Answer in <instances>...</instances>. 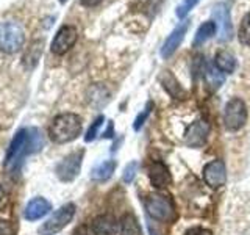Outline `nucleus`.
I'll return each instance as SVG.
<instances>
[{"label": "nucleus", "mask_w": 250, "mask_h": 235, "mask_svg": "<svg viewBox=\"0 0 250 235\" xmlns=\"http://www.w3.org/2000/svg\"><path fill=\"white\" fill-rule=\"evenodd\" d=\"M75 235H83V234H82V232H77Z\"/></svg>", "instance_id": "72a5a7b5"}, {"label": "nucleus", "mask_w": 250, "mask_h": 235, "mask_svg": "<svg viewBox=\"0 0 250 235\" xmlns=\"http://www.w3.org/2000/svg\"><path fill=\"white\" fill-rule=\"evenodd\" d=\"M136 172H138V162L128 163L127 166H125V169H124L122 180L125 184H131L133 179H135V176H136Z\"/></svg>", "instance_id": "cd10ccee"}, {"label": "nucleus", "mask_w": 250, "mask_h": 235, "mask_svg": "<svg viewBox=\"0 0 250 235\" xmlns=\"http://www.w3.org/2000/svg\"><path fill=\"white\" fill-rule=\"evenodd\" d=\"M216 31H217V25H216V22H214V21H207V22H203L202 25L197 28V31H195L192 46H194V47H200V46H203L207 41H209V39L216 35Z\"/></svg>", "instance_id": "f3484780"}, {"label": "nucleus", "mask_w": 250, "mask_h": 235, "mask_svg": "<svg viewBox=\"0 0 250 235\" xmlns=\"http://www.w3.org/2000/svg\"><path fill=\"white\" fill-rule=\"evenodd\" d=\"M116 169V162L114 160H105L99 163L96 168L91 172V179L94 182H105L109 177L113 176V172Z\"/></svg>", "instance_id": "6ab92c4d"}, {"label": "nucleus", "mask_w": 250, "mask_h": 235, "mask_svg": "<svg viewBox=\"0 0 250 235\" xmlns=\"http://www.w3.org/2000/svg\"><path fill=\"white\" fill-rule=\"evenodd\" d=\"M27 154H30V129H21L14 135L10 147L6 151L5 157V168L11 171H18L22 164V159Z\"/></svg>", "instance_id": "f03ea898"}, {"label": "nucleus", "mask_w": 250, "mask_h": 235, "mask_svg": "<svg viewBox=\"0 0 250 235\" xmlns=\"http://www.w3.org/2000/svg\"><path fill=\"white\" fill-rule=\"evenodd\" d=\"M160 83L170 97H174V99H185L186 97V91L183 90V86L180 85L177 77L172 74L170 70L166 69L160 74Z\"/></svg>", "instance_id": "2eb2a0df"}, {"label": "nucleus", "mask_w": 250, "mask_h": 235, "mask_svg": "<svg viewBox=\"0 0 250 235\" xmlns=\"http://www.w3.org/2000/svg\"><path fill=\"white\" fill-rule=\"evenodd\" d=\"M121 235H143L141 226L133 213H125L121 219Z\"/></svg>", "instance_id": "412c9836"}, {"label": "nucleus", "mask_w": 250, "mask_h": 235, "mask_svg": "<svg viewBox=\"0 0 250 235\" xmlns=\"http://www.w3.org/2000/svg\"><path fill=\"white\" fill-rule=\"evenodd\" d=\"M74 215H75L74 204H66V206L60 207L41 227H39V231H38L39 235H55L61 229H64V227L72 221Z\"/></svg>", "instance_id": "423d86ee"}, {"label": "nucleus", "mask_w": 250, "mask_h": 235, "mask_svg": "<svg viewBox=\"0 0 250 235\" xmlns=\"http://www.w3.org/2000/svg\"><path fill=\"white\" fill-rule=\"evenodd\" d=\"M209 135V124L203 119H197L188 127L185 133V143L189 147H202Z\"/></svg>", "instance_id": "9b49d317"}, {"label": "nucleus", "mask_w": 250, "mask_h": 235, "mask_svg": "<svg viewBox=\"0 0 250 235\" xmlns=\"http://www.w3.org/2000/svg\"><path fill=\"white\" fill-rule=\"evenodd\" d=\"M77 39H78V30L74 25H62L53 38V41L50 44V50L55 55H60L61 57V55L67 53L72 49Z\"/></svg>", "instance_id": "6e6552de"}, {"label": "nucleus", "mask_w": 250, "mask_h": 235, "mask_svg": "<svg viewBox=\"0 0 250 235\" xmlns=\"http://www.w3.org/2000/svg\"><path fill=\"white\" fill-rule=\"evenodd\" d=\"M82 160H83V151H75L66 155L58 164H57V176L62 182H72V180L80 174L82 169Z\"/></svg>", "instance_id": "0eeeda50"}, {"label": "nucleus", "mask_w": 250, "mask_h": 235, "mask_svg": "<svg viewBox=\"0 0 250 235\" xmlns=\"http://www.w3.org/2000/svg\"><path fill=\"white\" fill-rule=\"evenodd\" d=\"M42 52V41H35V43H31L30 47L27 49L25 55H23V65H27L28 66V63L31 61V68H33L38 60H39V55H41Z\"/></svg>", "instance_id": "5701e85b"}, {"label": "nucleus", "mask_w": 250, "mask_h": 235, "mask_svg": "<svg viewBox=\"0 0 250 235\" xmlns=\"http://www.w3.org/2000/svg\"><path fill=\"white\" fill-rule=\"evenodd\" d=\"M247 105L241 97H231L224 107V125L229 132H238L247 122Z\"/></svg>", "instance_id": "39448f33"}, {"label": "nucleus", "mask_w": 250, "mask_h": 235, "mask_svg": "<svg viewBox=\"0 0 250 235\" xmlns=\"http://www.w3.org/2000/svg\"><path fill=\"white\" fill-rule=\"evenodd\" d=\"M202 75L205 77L207 85L211 90H219V86L224 83V75L221 70L216 68V65H205Z\"/></svg>", "instance_id": "aec40b11"}, {"label": "nucleus", "mask_w": 250, "mask_h": 235, "mask_svg": "<svg viewBox=\"0 0 250 235\" xmlns=\"http://www.w3.org/2000/svg\"><path fill=\"white\" fill-rule=\"evenodd\" d=\"M3 196H5V193H3V188H2V185H0V202L3 201Z\"/></svg>", "instance_id": "2f4dec72"}, {"label": "nucleus", "mask_w": 250, "mask_h": 235, "mask_svg": "<svg viewBox=\"0 0 250 235\" xmlns=\"http://www.w3.org/2000/svg\"><path fill=\"white\" fill-rule=\"evenodd\" d=\"M213 21L216 22L217 30H219V41H230L233 35V25H231V18H230V10L225 3H216L213 8Z\"/></svg>", "instance_id": "1a4fd4ad"}, {"label": "nucleus", "mask_w": 250, "mask_h": 235, "mask_svg": "<svg viewBox=\"0 0 250 235\" xmlns=\"http://www.w3.org/2000/svg\"><path fill=\"white\" fill-rule=\"evenodd\" d=\"M89 100L94 107H104L106 102L109 100V93L105 86L102 85H94L89 90Z\"/></svg>", "instance_id": "4be33fe9"}, {"label": "nucleus", "mask_w": 250, "mask_h": 235, "mask_svg": "<svg viewBox=\"0 0 250 235\" xmlns=\"http://www.w3.org/2000/svg\"><path fill=\"white\" fill-rule=\"evenodd\" d=\"M104 121H105V118L102 116V115L97 116L96 119H94V122L91 124V127L88 129V132H86V135H84V141H86V143H89V141L96 140V137H97V133H99L100 127L104 125Z\"/></svg>", "instance_id": "a878e982"}, {"label": "nucleus", "mask_w": 250, "mask_h": 235, "mask_svg": "<svg viewBox=\"0 0 250 235\" xmlns=\"http://www.w3.org/2000/svg\"><path fill=\"white\" fill-rule=\"evenodd\" d=\"M146 210L153 219H156V221L170 223L177 218L174 202H172L167 196L160 194V193L150 194L146 199Z\"/></svg>", "instance_id": "20e7f679"}, {"label": "nucleus", "mask_w": 250, "mask_h": 235, "mask_svg": "<svg viewBox=\"0 0 250 235\" xmlns=\"http://www.w3.org/2000/svg\"><path fill=\"white\" fill-rule=\"evenodd\" d=\"M25 43V30L16 21L0 22V50L5 53L19 52Z\"/></svg>", "instance_id": "7ed1b4c3"}, {"label": "nucleus", "mask_w": 250, "mask_h": 235, "mask_svg": "<svg viewBox=\"0 0 250 235\" xmlns=\"http://www.w3.org/2000/svg\"><path fill=\"white\" fill-rule=\"evenodd\" d=\"M102 2H104V0H80V3L86 8H94V6L100 5Z\"/></svg>", "instance_id": "7c9ffc66"}, {"label": "nucleus", "mask_w": 250, "mask_h": 235, "mask_svg": "<svg viewBox=\"0 0 250 235\" xmlns=\"http://www.w3.org/2000/svg\"><path fill=\"white\" fill-rule=\"evenodd\" d=\"M152 108H153V104H152V102H148V104L146 105V108L143 110V112H141V113L136 116L135 124H133V129H135V130H139L141 127H143V124L146 122V119L148 118V115H150Z\"/></svg>", "instance_id": "bb28decb"}, {"label": "nucleus", "mask_w": 250, "mask_h": 235, "mask_svg": "<svg viewBox=\"0 0 250 235\" xmlns=\"http://www.w3.org/2000/svg\"><path fill=\"white\" fill-rule=\"evenodd\" d=\"M50 209H52V206L47 199L35 198L27 204L25 210H23V216H25V219H28V221H36V219L42 218L49 213Z\"/></svg>", "instance_id": "dca6fc26"}, {"label": "nucleus", "mask_w": 250, "mask_h": 235, "mask_svg": "<svg viewBox=\"0 0 250 235\" xmlns=\"http://www.w3.org/2000/svg\"><path fill=\"white\" fill-rule=\"evenodd\" d=\"M148 177H150V182L155 188H166L170 182V172L167 166L163 162H153L148 168Z\"/></svg>", "instance_id": "4468645a"}, {"label": "nucleus", "mask_w": 250, "mask_h": 235, "mask_svg": "<svg viewBox=\"0 0 250 235\" xmlns=\"http://www.w3.org/2000/svg\"><path fill=\"white\" fill-rule=\"evenodd\" d=\"M117 231L119 223L113 215H99L91 223L92 235H117Z\"/></svg>", "instance_id": "ddd939ff"}, {"label": "nucleus", "mask_w": 250, "mask_h": 235, "mask_svg": "<svg viewBox=\"0 0 250 235\" xmlns=\"http://www.w3.org/2000/svg\"><path fill=\"white\" fill-rule=\"evenodd\" d=\"M58 2H60V3H61V5H64V3H66V2H67V0H58Z\"/></svg>", "instance_id": "473e14b6"}, {"label": "nucleus", "mask_w": 250, "mask_h": 235, "mask_svg": "<svg viewBox=\"0 0 250 235\" xmlns=\"http://www.w3.org/2000/svg\"><path fill=\"white\" fill-rule=\"evenodd\" d=\"M203 179L211 188H221L227 182V168L222 160H213L203 168Z\"/></svg>", "instance_id": "f8f14e48"}, {"label": "nucleus", "mask_w": 250, "mask_h": 235, "mask_svg": "<svg viewBox=\"0 0 250 235\" xmlns=\"http://www.w3.org/2000/svg\"><path fill=\"white\" fill-rule=\"evenodd\" d=\"M82 129L83 122L80 116L75 113H61L53 118L49 129V135L55 143L64 144L74 141L82 133Z\"/></svg>", "instance_id": "f257e3e1"}, {"label": "nucleus", "mask_w": 250, "mask_h": 235, "mask_svg": "<svg viewBox=\"0 0 250 235\" xmlns=\"http://www.w3.org/2000/svg\"><path fill=\"white\" fill-rule=\"evenodd\" d=\"M200 3V0H182V2L178 3L177 10H175V14L178 19H185L188 14H189L195 6Z\"/></svg>", "instance_id": "393cba45"}, {"label": "nucleus", "mask_w": 250, "mask_h": 235, "mask_svg": "<svg viewBox=\"0 0 250 235\" xmlns=\"http://www.w3.org/2000/svg\"><path fill=\"white\" fill-rule=\"evenodd\" d=\"M214 65L216 68L225 74H231L236 69V58L234 55L229 50H219L214 57Z\"/></svg>", "instance_id": "a211bd4d"}, {"label": "nucleus", "mask_w": 250, "mask_h": 235, "mask_svg": "<svg viewBox=\"0 0 250 235\" xmlns=\"http://www.w3.org/2000/svg\"><path fill=\"white\" fill-rule=\"evenodd\" d=\"M185 235H213V232L205 227H191L185 232Z\"/></svg>", "instance_id": "c85d7f7f"}, {"label": "nucleus", "mask_w": 250, "mask_h": 235, "mask_svg": "<svg viewBox=\"0 0 250 235\" xmlns=\"http://www.w3.org/2000/svg\"><path fill=\"white\" fill-rule=\"evenodd\" d=\"M188 28H189V22L183 21L170 31L169 36L166 38V41H164L163 47H161V57L163 58H169L177 52V49L180 47V44L183 43V39L188 33Z\"/></svg>", "instance_id": "9d476101"}, {"label": "nucleus", "mask_w": 250, "mask_h": 235, "mask_svg": "<svg viewBox=\"0 0 250 235\" xmlns=\"http://www.w3.org/2000/svg\"><path fill=\"white\" fill-rule=\"evenodd\" d=\"M239 43L250 47V11L244 14L241 24H239V31H238Z\"/></svg>", "instance_id": "b1692460"}, {"label": "nucleus", "mask_w": 250, "mask_h": 235, "mask_svg": "<svg viewBox=\"0 0 250 235\" xmlns=\"http://www.w3.org/2000/svg\"><path fill=\"white\" fill-rule=\"evenodd\" d=\"M0 235H14L13 226L8 221H0Z\"/></svg>", "instance_id": "c756f323"}]
</instances>
